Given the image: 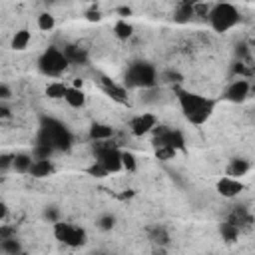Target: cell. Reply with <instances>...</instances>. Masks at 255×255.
<instances>
[{
    "label": "cell",
    "instance_id": "1",
    "mask_svg": "<svg viewBox=\"0 0 255 255\" xmlns=\"http://www.w3.org/2000/svg\"><path fill=\"white\" fill-rule=\"evenodd\" d=\"M175 98H177L183 118L193 126L205 124L215 110V100L195 94V92H189V90H183V88H175Z\"/></svg>",
    "mask_w": 255,
    "mask_h": 255
},
{
    "label": "cell",
    "instance_id": "2",
    "mask_svg": "<svg viewBox=\"0 0 255 255\" xmlns=\"http://www.w3.org/2000/svg\"><path fill=\"white\" fill-rule=\"evenodd\" d=\"M157 76L159 74H157L153 64L137 60V62H131L128 66L126 76H124V86L126 88H135V90H151L159 84Z\"/></svg>",
    "mask_w": 255,
    "mask_h": 255
},
{
    "label": "cell",
    "instance_id": "3",
    "mask_svg": "<svg viewBox=\"0 0 255 255\" xmlns=\"http://www.w3.org/2000/svg\"><path fill=\"white\" fill-rule=\"evenodd\" d=\"M205 20H207V24H209V28L213 32L223 34V32H227V30H231V28H235L239 24L241 14H239V10L231 2L221 0V2L211 4Z\"/></svg>",
    "mask_w": 255,
    "mask_h": 255
},
{
    "label": "cell",
    "instance_id": "4",
    "mask_svg": "<svg viewBox=\"0 0 255 255\" xmlns=\"http://www.w3.org/2000/svg\"><path fill=\"white\" fill-rule=\"evenodd\" d=\"M70 60L66 58L64 50L60 48H48L42 52V56L38 58V70L44 74V76H50V78H60L66 68H68Z\"/></svg>",
    "mask_w": 255,
    "mask_h": 255
},
{
    "label": "cell",
    "instance_id": "5",
    "mask_svg": "<svg viewBox=\"0 0 255 255\" xmlns=\"http://www.w3.org/2000/svg\"><path fill=\"white\" fill-rule=\"evenodd\" d=\"M38 141L40 143H48L54 149H66L72 143V137H70L68 129L60 122L48 120V122H44L42 129H40V139Z\"/></svg>",
    "mask_w": 255,
    "mask_h": 255
},
{
    "label": "cell",
    "instance_id": "6",
    "mask_svg": "<svg viewBox=\"0 0 255 255\" xmlns=\"http://www.w3.org/2000/svg\"><path fill=\"white\" fill-rule=\"evenodd\" d=\"M52 231H54V237H56L60 243L68 245V247H82V245L88 241L86 229L80 227V225L68 223V221H60V219H58V221L54 223Z\"/></svg>",
    "mask_w": 255,
    "mask_h": 255
},
{
    "label": "cell",
    "instance_id": "7",
    "mask_svg": "<svg viewBox=\"0 0 255 255\" xmlns=\"http://www.w3.org/2000/svg\"><path fill=\"white\" fill-rule=\"evenodd\" d=\"M153 145H169V147H183L185 139H183V133L179 129H173V128H165V126H155L153 131Z\"/></svg>",
    "mask_w": 255,
    "mask_h": 255
},
{
    "label": "cell",
    "instance_id": "8",
    "mask_svg": "<svg viewBox=\"0 0 255 255\" xmlns=\"http://www.w3.org/2000/svg\"><path fill=\"white\" fill-rule=\"evenodd\" d=\"M157 126V118L151 114V112H143V114H137L129 120V131L135 135V137H143L147 133L153 131V128Z\"/></svg>",
    "mask_w": 255,
    "mask_h": 255
},
{
    "label": "cell",
    "instance_id": "9",
    "mask_svg": "<svg viewBox=\"0 0 255 255\" xmlns=\"http://www.w3.org/2000/svg\"><path fill=\"white\" fill-rule=\"evenodd\" d=\"M249 92H251L249 80L239 76V78H235L233 82H229V86H227L225 92H223V100L233 102V104H239V102H243V100L249 96Z\"/></svg>",
    "mask_w": 255,
    "mask_h": 255
},
{
    "label": "cell",
    "instance_id": "10",
    "mask_svg": "<svg viewBox=\"0 0 255 255\" xmlns=\"http://www.w3.org/2000/svg\"><path fill=\"white\" fill-rule=\"evenodd\" d=\"M98 82H100V88L104 90V94H108L112 100H116L120 104H126L128 102V88L124 84H116L108 76H100Z\"/></svg>",
    "mask_w": 255,
    "mask_h": 255
},
{
    "label": "cell",
    "instance_id": "11",
    "mask_svg": "<svg viewBox=\"0 0 255 255\" xmlns=\"http://www.w3.org/2000/svg\"><path fill=\"white\" fill-rule=\"evenodd\" d=\"M215 189H217L219 195H223V197H227V199H233V197H237V195L243 191V183H241L237 177L225 175V177L217 179Z\"/></svg>",
    "mask_w": 255,
    "mask_h": 255
},
{
    "label": "cell",
    "instance_id": "12",
    "mask_svg": "<svg viewBox=\"0 0 255 255\" xmlns=\"http://www.w3.org/2000/svg\"><path fill=\"white\" fill-rule=\"evenodd\" d=\"M64 102H66L70 108L80 110V108L86 106V94H84L82 88H78V86H68L66 96H64Z\"/></svg>",
    "mask_w": 255,
    "mask_h": 255
},
{
    "label": "cell",
    "instance_id": "13",
    "mask_svg": "<svg viewBox=\"0 0 255 255\" xmlns=\"http://www.w3.org/2000/svg\"><path fill=\"white\" fill-rule=\"evenodd\" d=\"M227 221H231L235 227H239V231H243V229H247L249 225H251V213L245 209V207H235L231 213H229V217H227Z\"/></svg>",
    "mask_w": 255,
    "mask_h": 255
},
{
    "label": "cell",
    "instance_id": "14",
    "mask_svg": "<svg viewBox=\"0 0 255 255\" xmlns=\"http://www.w3.org/2000/svg\"><path fill=\"white\" fill-rule=\"evenodd\" d=\"M195 18V4H189V2H179L177 8H175V14H173V20L177 24H187Z\"/></svg>",
    "mask_w": 255,
    "mask_h": 255
},
{
    "label": "cell",
    "instance_id": "15",
    "mask_svg": "<svg viewBox=\"0 0 255 255\" xmlns=\"http://www.w3.org/2000/svg\"><path fill=\"white\" fill-rule=\"evenodd\" d=\"M34 163V155L32 153H14V163H12V171L20 173V175H26L30 173V167Z\"/></svg>",
    "mask_w": 255,
    "mask_h": 255
},
{
    "label": "cell",
    "instance_id": "16",
    "mask_svg": "<svg viewBox=\"0 0 255 255\" xmlns=\"http://www.w3.org/2000/svg\"><path fill=\"white\" fill-rule=\"evenodd\" d=\"M54 171H56V167H54L52 159H34L28 175H32V177H48Z\"/></svg>",
    "mask_w": 255,
    "mask_h": 255
},
{
    "label": "cell",
    "instance_id": "17",
    "mask_svg": "<svg viewBox=\"0 0 255 255\" xmlns=\"http://www.w3.org/2000/svg\"><path fill=\"white\" fill-rule=\"evenodd\" d=\"M90 141H100V139H112L114 137V128L108 124H92L88 131Z\"/></svg>",
    "mask_w": 255,
    "mask_h": 255
},
{
    "label": "cell",
    "instance_id": "18",
    "mask_svg": "<svg viewBox=\"0 0 255 255\" xmlns=\"http://www.w3.org/2000/svg\"><path fill=\"white\" fill-rule=\"evenodd\" d=\"M147 239H149L153 245H157V247L169 245V233H167V229H165L163 225H153V227H149Z\"/></svg>",
    "mask_w": 255,
    "mask_h": 255
},
{
    "label": "cell",
    "instance_id": "19",
    "mask_svg": "<svg viewBox=\"0 0 255 255\" xmlns=\"http://www.w3.org/2000/svg\"><path fill=\"white\" fill-rule=\"evenodd\" d=\"M249 169H251V163H249L247 159H243V157H233V159L229 161V165H227V175L239 179V177H243Z\"/></svg>",
    "mask_w": 255,
    "mask_h": 255
},
{
    "label": "cell",
    "instance_id": "20",
    "mask_svg": "<svg viewBox=\"0 0 255 255\" xmlns=\"http://www.w3.org/2000/svg\"><path fill=\"white\" fill-rule=\"evenodd\" d=\"M30 40H32L30 30L20 28V30H16V32H14L10 46H12V50H26V48H28V44H30Z\"/></svg>",
    "mask_w": 255,
    "mask_h": 255
},
{
    "label": "cell",
    "instance_id": "21",
    "mask_svg": "<svg viewBox=\"0 0 255 255\" xmlns=\"http://www.w3.org/2000/svg\"><path fill=\"white\" fill-rule=\"evenodd\" d=\"M64 54H66V58L70 60V64H84V62L88 60L86 50L80 48V46H66V48H64Z\"/></svg>",
    "mask_w": 255,
    "mask_h": 255
},
{
    "label": "cell",
    "instance_id": "22",
    "mask_svg": "<svg viewBox=\"0 0 255 255\" xmlns=\"http://www.w3.org/2000/svg\"><path fill=\"white\" fill-rule=\"evenodd\" d=\"M66 90H68V86H66L64 82L54 80V82H50V84L46 86V96H48L50 100H64Z\"/></svg>",
    "mask_w": 255,
    "mask_h": 255
},
{
    "label": "cell",
    "instance_id": "23",
    "mask_svg": "<svg viewBox=\"0 0 255 255\" xmlns=\"http://www.w3.org/2000/svg\"><path fill=\"white\" fill-rule=\"evenodd\" d=\"M0 251L4 255H20L22 253V245L16 237H6V239H0Z\"/></svg>",
    "mask_w": 255,
    "mask_h": 255
},
{
    "label": "cell",
    "instance_id": "24",
    "mask_svg": "<svg viewBox=\"0 0 255 255\" xmlns=\"http://www.w3.org/2000/svg\"><path fill=\"white\" fill-rule=\"evenodd\" d=\"M219 233H221V237H223L225 241H229V243H231V241H235V239L239 237V233H241V231H239V227H235L231 221H223V223H221V227H219Z\"/></svg>",
    "mask_w": 255,
    "mask_h": 255
},
{
    "label": "cell",
    "instance_id": "25",
    "mask_svg": "<svg viewBox=\"0 0 255 255\" xmlns=\"http://www.w3.org/2000/svg\"><path fill=\"white\" fill-rule=\"evenodd\" d=\"M131 32H133V26L128 24V20H124V18L114 24V34H116L120 40H128V38L131 36Z\"/></svg>",
    "mask_w": 255,
    "mask_h": 255
},
{
    "label": "cell",
    "instance_id": "26",
    "mask_svg": "<svg viewBox=\"0 0 255 255\" xmlns=\"http://www.w3.org/2000/svg\"><path fill=\"white\" fill-rule=\"evenodd\" d=\"M54 151H56V149H54L52 145L38 141V143L34 145V149H32V155H34V159H50Z\"/></svg>",
    "mask_w": 255,
    "mask_h": 255
},
{
    "label": "cell",
    "instance_id": "27",
    "mask_svg": "<svg viewBox=\"0 0 255 255\" xmlns=\"http://www.w3.org/2000/svg\"><path fill=\"white\" fill-rule=\"evenodd\" d=\"M157 80H159V84H179V82H181V74L169 68V70H163V72H159Z\"/></svg>",
    "mask_w": 255,
    "mask_h": 255
},
{
    "label": "cell",
    "instance_id": "28",
    "mask_svg": "<svg viewBox=\"0 0 255 255\" xmlns=\"http://www.w3.org/2000/svg\"><path fill=\"white\" fill-rule=\"evenodd\" d=\"M54 26H56V20H54V16L50 12H42L38 16V28L42 32H50V30H54Z\"/></svg>",
    "mask_w": 255,
    "mask_h": 255
},
{
    "label": "cell",
    "instance_id": "29",
    "mask_svg": "<svg viewBox=\"0 0 255 255\" xmlns=\"http://www.w3.org/2000/svg\"><path fill=\"white\" fill-rule=\"evenodd\" d=\"M96 225H98L102 231H112L114 225H116V215H112V213H102V215L98 217Z\"/></svg>",
    "mask_w": 255,
    "mask_h": 255
},
{
    "label": "cell",
    "instance_id": "30",
    "mask_svg": "<svg viewBox=\"0 0 255 255\" xmlns=\"http://www.w3.org/2000/svg\"><path fill=\"white\" fill-rule=\"evenodd\" d=\"M177 153L175 147H169V145H155V157L161 159V161H167V159H173Z\"/></svg>",
    "mask_w": 255,
    "mask_h": 255
},
{
    "label": "cell",
    "instance_id": "31",
    "mask_svg": "<svg viewBox=\"0 0 255 255\" xmlns=\"http://www.w3.org/2000/svg\"><path fill=\"white\" fill-rule=\"evenodd\" d=\"M122 167H124V171H135L137 169V159L131 151H122Z\"/></svg>",
    "mask_w": 255,
    "mask_h": 255
},
{
    "label": "cell",
    "instance_id": "32",
    "mask_svg": "<svg viewBox=\"0 0 255 255\" xmlns=\"http://www.w3.org/2000/svg\"><path fill=\"white\" fill-rule=\"evenodd\" d=\"M88 173H90V175H94V177H106V175H110V173H108V169H106L100 161H96L94 165H90V167H88Z\"/></svg>",
    "mask_w": 255,
    "mask_h": 255
},
{
    "label": "cell",
    "instance_id": "33",
    "mask_svg": "<svg viewBox=\"0 0 255 255\" xmlns=\"http://www.w3.org/2000/svg\"><path fill=\"white\" fill-rule=\"evenodd\" d=\"M12 163H14V155H8V153H4L2 157H0V169L6 173L8 169H12Z\"/></svg>",
    "mask_w": 255,
    "mask_h": 255
},
{
    "label": "cell",
    "instance_id": "34",
    "mask_svg": "<svg viewBox=\"0 0 255 255\" xmlns=\"http://www.w3.org/2000/svg\"><path fill=\"white\" fill-rule=\"evenodd\" d=\"M10 98H12V92H10L8 84L2 82V84H0V102H8Z\"/></svg>",
    "mask_w": 255,
    "mask_h": 255
},
{
    "label": "cell",
    "instance_id": "35",
    "mask_svg": "<svg viewBox=\"0 0 255 255\" xmlns=\"http://www.w3.org/2000/svg\"><path fill=\"white\" fill-rule=\"evenodd\" d=\"M6 237H16V231H14V227L2 223V227H0V239H6Z\"/></svg>",
    "mask_w": 255,
    "mask_h": 255
},
{
    "label": "cell",
    "instance_id": "36",
    "mask_svg": "<svg viewBox=\"0 0 255 255\" xmlns=\"http://www.w3.org/2000/svg\"><path fill=\"white\" fill-rule=\"evenodd\" d=\"M86 18H88L90 22H98V20H100V12H98V10H90V12L86 14Z\"/></svg>",
    "mask_w": 255,
    "mask_h": 255
},
{
    "label": "cell",
    "instance_id": "37",
    "mask_svg": "<svg viewBox=\"0 0 255 255\" xmlns=\"http://www.w3.org/2000/svg\"><path fill=\"white\" fill-rule=\"evenodd\" d=\"M118 12H120L122 16H129V14H131V10H129V8H126V6H124V8H120Z\"/></svg>",
    "mask_w": 255,
    "mask_h": 255
}]
</instances>
